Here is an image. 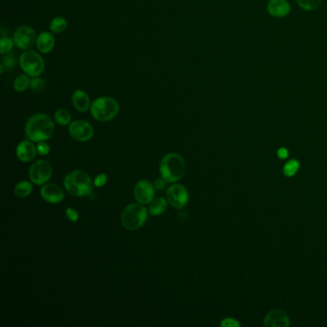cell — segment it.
I'll use <instances>...</instances> for the list:
<instances>
[{
	"instance_id": "cell-1",
	"label": "cell",
	"mask_w": 327,
	"mask_h": 327,
	"mask_svg": "<svg viewBox=\"0 0 327 327\" xmlns=\"http://www.w3.org/2000/svg\"><path fill=\"white\" fill-rule=\"evenodd\" d=\"M55 126L52 118L46 114L32 115L25 126L27 138L33 142L46 141L53 136Z\"/></svg>"
},
{
	"instance_id": "cell-2",
	"label": "cell",
	"mask_w": 327,
	"mask_h": 327,
	"mask_svg": "<svg viewBox=\"0 0 327 327\" xmlns=\"http://www.w3.org/2000/svg\"><path fill=\"white\" fill-rule=\"evenodd\" d=\"M63 184L67 191L74 197L92 195V181L84 171L75 170L66 176Z\"/></svg>"
},
{
	"instance_id": "cell-3",
	"label": "cell",
	"mask_w": 327,
	"mask_h": 327,
	"mask_svg": "<svg viewBox=\"0 0 327 327\" xmlns=\"http://www.w3.org/2000/svg\"><path fill=\"white\" fill-rule=\"evenodd\" d=\"M160 172L167 183L179 182L185 172V162L183 157L176 152L168 154L160 161Z\"/></svg>"
},
{
	"instance_id": "cell-4",
	"label": "cell",
	"mask_w": 327,
	"mask_h": 327,
	"mask_svg": "<svg viewBox=\"0 0 327 327\" xmlns=\"http://www.w3.org/2000/svg\"><path fill=\"white\" fill-rule=\"evenodd\" d=\"M119 104L110 96H101L92 102L91 114L97 121L113 120L119 113Z\"/></svg>"
},
{
	"instance_id": "cell-5",
	"label": "cell",
	"mask_w": 327,
	"mask_h": 327,
	"mask_svg": "<svg viewBox=\"0 0 327 327\" xmlns=\"http://www.w3.org/2000/svg\"><path fill=\"white\" fill-rule=\"evenodd\" d=\"M148 218V210L141 204H130L126 206L121 214L123 227L128 230H137L143 227Z\"/></svg>"
},
{
	"instance_id": "cell-6",
	"label": "cell",
	"mask_w": 327,
	"mask_h": 327,
	"mask_svg": "<svg viewBox=\"0 0 327 327\" xmlns=\"http://www.w3.org/2000/svg\"><path fill=\"white\" fill-rule=\"evenodd\" d=\"M19 64L23 72L32 78L41 75L46 69L45 60L41 55L33 50H26L20 55Z\"/></svg>"
},
{
	"instance_id": "cell-7",
	"label": "cell",
	"mask_w": 327,
	"mask_h": 327,
	"mask_svg": "<svg viewBox=\"0 0 327 327\" xmlns=\"http://www.w3.org/2000/svg\"><path fill=\"white\" fill-rule=\"evenodd\" d=\"M53 174V169L48 161L43 160H37L32 164L29 170L31 182L37 185L47 183Z\"/></svg>"
},
{
	"instance_id": "cell-8",
	"label": "cell",
	"mask_w": 327,
	"mask_h": 327,
	"mask_svg": "<svg viewBox=\"0 0 327 327\" xmlns=\"http://www.w3.org/2000/svg\"><path fill=\"white\" fill-rule=\"evenodd\" d=\"M13 38L16 47L23 50H29L36 43L37 35L33 28L23 25L15 31Z\"/></svg>"
},
{
	"instance_id": "cell-9",
	"label": "cell",
	"mask_w": 327,
	"mask_h": 327,
	"mask_svg": "<svg viewBox=\"0 0 327 327\" xmlns=\"http://www.w3.org/2000/svg\"><path fill=\"white\" fill-rule=\"evenodd\" d=\"M69 132L70 137L80 142L89 141L94 136L92 125L84 120H76L70 123Z\"/></svg>"
},
{
	"instance_id": "cell-10",
	"label": "cell",
	"mask_w": 327,
	"mask_h": 327,
	"mask_svg": "<svg viewBox=\"0 0 327 327\" xmlns=\"http://www.w3.org/2000/svg\"><path fill=\"white\" fill-rule=\"evenodd\" d=\"M166 199L169 205L175 208H183L188 203L189 195L182 184H174L166 191Z\"/></svg>"
},
{
	"instance_id": "cell-11",
	"label": "cell",
	"mask_w": 327,
	"mask_h": 327,
	"mask_svg": "<svg viewBox=\"0 0 327 327\" xmlns=\"http://www.w3.org/2000/svg\"><path fill=\"white\" fill-rule=\"evenodd\" d=\"M154 184L147 180L139 181L135 186V198L141 205H149L154 201Z\"/></svg>"
},
{
	"instance_id": "cell-12",
	"label": "cell",
	"mask_w": 327,
	"mask_h": 327,
	"mask_svg": "<svg viewBox=\"0 0 327 327\" xmlns=\"http://www.w3.org/2000/svg\"><path fill=\"white\" fill-rule=\"evenodd\" d=\"M40 195L46 202L50 204H59L64 199V192L61 186L55 183H46L40 189Z\"/></svg>"
},
{
	"instance_id": "cell-13",
	"label": "cell",
	"mask_w": 327,
	"mask_h": 327,
	"mask_svg": "<svg viewBox=\"0 0 327 327\" xmlns=\"http://www.w3.org/2000/svg\"><path fill=\"white\" fill-rule=\"evenodd\" d=\"M267 11L274 17H285L291 12V5L287 0H269Z\"/></svg>"
},
{
	"instance_id": "cell-14",
	"label": "cell",
	"mask_w": 327,
	"mask_h": 327,
	"mask_svg": "<svg viewBox=\"0 0 327 327\" xmlns=\"http://www.w3.org/2000/svg\"><path fill=\"white\" fill-rule=\"evenodd\" d=\"M16 157L23 162H30L36 158L37 148L31 140L21 141L16 147Z\"/></svg>"
},
{
	"instance_id": "cell-15",
	"label": "cell",
	"mask_w": 327,
	"mask_h": 327,
	"mask_svg": "<svg viewBox=\"0 0 327 327\" xmlns=\"http://www.w3.org/2000/svg\"><path fill=\"white\" fill-rule=\"evenodd\" d=\"M36 46L40 53H50L55 47V38L53 34L46 31L41 32L37 37Z\"/></svg>"
},
{
	"instance_id": "cell-16",
	"label": "cell",
	"mask_w": 327,
	"mask_h": 327,
	"mask_svg": "<svg viewBox=\"0 0 327 327\" xmlns=\"http://www.w3.org/2000/svg\"><path fill=\"white\" fill-rule=\"evenodd\" d=\"M73 106L80 113H85L92 107L90 96L82 90H76L72 94Z\"/></svg>"
},
{
	"instance_id": "cell-17",
	"label": "cell",
	"mask_w": 327,
	"mask_h": 327,
	"mask_svg": "<svg viewBox=\"0 0 327 327\" xmlns=\"http://www.w3.org/2000/svg\"><path fill=\"white\" fill-rule=\"evenodd\" d=\"M266 326H287L289 325L288 316L280 310H274L269 313L265 319Z\"/></svg>"
},
{
	"instance_id": "cell-18",
	"label": "cell",
	"mask_w": 327,
	"mask_h": 327,
	"mask_svg": "<svg viewBox=\"0 0 327 327\" xmlns=\"http://www.w3.org/2000/svg\"><path fill=\"white\" fill-rule=\"evenodd\" d=\"M168 201L167 199L157 198L154 199L150 207H149V213L152 216H159L164 213L167 209Z\"/></svg>"
},
{
	"instance_id": "cell-19",
	"label": "cell",
	"mask_w": 327,
	"mask_h": 327,
	"mask_svg": "<svg viewBox=\"0 0 327 327\" xmlns=\"http://www.w3.org/2000/svg\"><path fill=\"white\" fill-rule=\"evenodd\" d=\"M33 190L32 183L28 181H23L17 183L15 187V194L18 198H27Z\"/></svg>"
},
{
	"instance_id": "cell-20",
	"label": "cell",
	"mask_w": 327,
	"mask_h": 327,
	"mask_svg": "<svg viewBox=\"0 0 327 327\" xmlns=\"http://www.w3.org/2000/svg\"><path fill=\"white\" fill-rule=\"evenodd\" d=\"M68 28V20L62 16H56L51 20L49 29L54 34H60Z\"/></svg>"
},
{
	"instance_id": "cell-21",
	"label": "cell",
	"mask_w": 327,
	"mask_h": 327,
	"mask_svg": "<svg viewBox=\"0 0 327 327\" xmlns=\"http://www.w3.org/2000/svg\"><path fill=\"white\" fill-rule=\"evenodd\" d=\"M30 76L27 74H20L14 81V90L15 92H23L30 88Z\"/></svg>"
},
{
	"instance_id": "cell-22",
	"label": "cell",
	"mask_w": 327,
	"mask_h": 327,
	"mask_svg": "<svg viewBox=\"0 0 327 327\" xmlns=\"http://www.w3.org/2000/svg\"><path fill=\"white\" fill-rule=\"evenodd\" d=\"M55 120L60 126H68L71 122V115L66 108H59L55 113Z\"/></svg>"
},
{
	"instance_id": "cell-23",
	"label": "cell",
	"mask_w": 327,
	"mask_h": 327,
	"mask_svg": "<svg viewBox=\"0 0 327 327\" xmlns=\"http://www.w3.org/2000/svg\"><path fill=\"white\" fill-rule=\"evenodd\" d=\"M14 46H15L14 38L2 37V38L0 39V53L2 55L11 53Z\"/></svg>"
},
{
	"instance_id": "cell-24",
	"label": "cell",
	"mask_w": 327,
	"mask_h": 327,
	"mask_svg": "<svg viewBox=\"0 0 327 327\" xmlns=\"http://www.w3.org/2000/svg\"><path fill=\"white\" fill-rule=\"evenodd\" d=\"M298 6L305 11H315L320 7L321 0H297Z\"/></svg>"
},
{
	"instance_id": "cell-25",
	"label": "cell",
	"mask_w": 327,
	"mask_h": 327,
	"mask_svg": "<svg viewBox=\"0 0 327 327\" xmlns=\"http://www.w3.org/2000/svg\"><path fill=\"white\" fill-rule=\"evenodd\" d=\"M46 88V82L42 78L38 77H33L31 79L30 89L31 91L35 92H40L43 91Z\"/></svg>"
},
{
	"instance_id": "cell-26",
	"label": "cell",
	"mask_w": 327,
	"mask_h": 327,
	"mask_svg": "<svg viewBox=\"0 0 327 327\" xmlns=\"http://www.w3.org/2000/svg\"><path fill=\"white\" fill-rule=\"evenodd\" d=\"M299 168V164L297 160H290L284 166V174L288 177L295 175Z\"/></svg>"
},
{
	"instance_id": "cell-27",
	"label": "cell",
	"mask_w": 327,
	"mask_h": 327,
	"mask_svg": "<svg viewBox=\"0 0 327 327\" xmlns=\"http://www.w3.org/2000/svg\"><path fill=\"white\" fill-rule=\"evenodd\" d=\"M2 63L7 69H14L16 64V57H15V54H5V56L2 60Z\"/></svg>"
},
{
	"instance_id": "cell-28",
	"label": "cell",
	"mask_w": 327,
	"mask_h": 327,
	"mask_svg": "<svg viewBox=\"0 0 327 327\" xmlns=\"http://www.w3.org/2000/svg\"><path fill=\"white\" fill-rule=\"evenodd\" d=\"M37 151L40 156H46L50 152V147L46 141H39L37 146Z\"/></svg>"
},
{
	"instance_id": "cell-29",
	"label": "cell",
	"mask_w": 327,
	"mask_h": 327,
	"mask_svg": "<svg viewBox=\"0 0 327 327\" xmlns=\"http://www.w3.org/2000/svg\"><path fill=\"white\" fill-rule=\"evenodd\" d=\"M66 215L70 222H77L79 219V213L74 208H67Z\"/></svg>"
},
{
	"instance_id": "cell-30",
	"label": "cell",
	"mask_w": 327,
	"mask_h": 327,
	"mask_svg": "<svg viewBox=\"0 0 327 327\" xmlns=\"http://www.w3.org/2000/svg\"><path fill=\"white\" fill-rule=\"evenodd\" d=\"M107 176L105 175V174H99V175L96 176V178L94 179L93 184L96 187H102L107 183Z\"/></svg>"
},
{
	"instance_id": "cell-31",
	"label": "cell",
	"mask_w": 327,
	"mask_h": 327,
	"mask_svg": "<svg viewBox=\"0 0 327 327\" xmlns=\"http://www.w3.org/2000/svg\"><path fill=\"white\" fill-rule=\"evenodd\" d=\"M166 181L161 177V178H159V179H157L155 182H154V187H155V189H157V190H162V189H164V187H165V185H166Z\"/></svg>"
},
{
	"instance_id": "cell-32",
	"label": "cell",
	"mask_w": 327,
	"mask_h": 327,
	"mask_svg": "<svg viewBox=\"0 0 327 327\" xmlns=\"http://www.w3.org/2000/svg\"><path fill=\"white\" fill-rule=\"evenodd\" d=\"M221 325L224 327H238L239 322L234 319H225L221 322Z\"/></svg>"
},
{
	"instance_id": "cell-33",
	"label": "cell",
	"mask_w": 327,
	"mask_h": 327,
	"mask_svg": "<svg viewBox=\"0 0 327 327\" xmlns=\"http://www.w3.org/2000/svg\"><path fill=\"white\" fill-rule=\"evenodd\" d=\"M277 155L280 159H286L288 156H289V152L285 149V148H280L277 152Z\"/></svg>"
},
{
	"instance_id": "cell-34",
	"label": "cell",
	"mask_w": 327,
	"mask_h": 327,
	"mask_svg": "<svg viewBox=\"0 0 327 327\" xmlns=\"http://www.w3.org/2000/svg\"><path fill=\"white\" fill-rule=\"evenodd\" d=\"M4 68H5L4 64L1 63V64H0V73H1V74H3V72H4Z\"/></svg>"
}]
</instances>
